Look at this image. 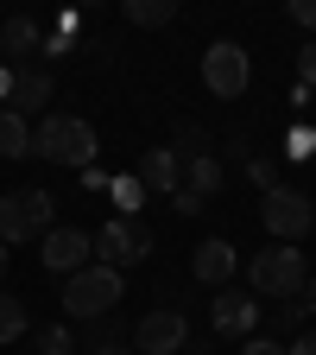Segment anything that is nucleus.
Masks as SVG:
<instances>
[{"instance_id":"nucleus-1","label":"nucleus","mask_w":316,"mask_h":355,"mask_svg":"<svg viewBox=\"0 0 316 355\" xmlns=\"http://www.w3.org/2000/svg\"><path fill=\"white\" fill-rule=\"evenodd\" d=\"M32 153L51 159V165H70V171H89L102 146H95V127H89L82 114H44L32 127Z\"/></svg>"},{"instance_id":"nucleus-2","label":"nucleus","mask_w":316,"mask_h":355,"mask_svg":"<svg viewBox=\"0 0 316 355\" xmlns=\"http://www.w3.org/2000/svg\"><path fill=\"white\" fill-rule=\"evenodd\" d=\"M120 292H127V279L114 273V266L89 260L82 273L64 279V311H70V318H108V311L120 304Z\"/></svg>"},{"instance_id":"nucleus-3","label":"nucleus","mask_w":316,"mask_h":355,"mask_svg":"<svg viewBox=\"0 0 316 355\" xmlns=\"http://www.w3.org/2000/svg\"><path fill=\"white\" fill-rule=\"evenodd\" d=\"M51 203H57L51 191H7L0 197V248L51 235Z\"/></svg>"},{"instance_id":"nucleus-4","label":"nucleus","mask_w":316,"mask_h":355,"mask_svg":"<svg viewBox=\"0 0 316 355\" xmlns=\"http://www.w3.org/2000/svg\"><path fill=\"white\" fill-rule=\"evenodd\" d=\"M304 286H310V273H304L297 248L272 241L266 254H253V292H266V298H304Z\"/></svg>"},{"instance_id":"nucleus-5","label":"nucleus","mask_w":316,"mask_h":355,"mask_svg":"<svg viewBox=\"0 0 316 355\" xmlns=\"http://www.w3.org/2000/svg\"><path fill=\"white\" fill-rule=\"evenodd\" d=\"M259 222H266V235H272V241L297 248V241L310 235V222H316V209H310V197H304V191L279 184V191H266V203H259Z\"/></svg>"},{"instance_id":"nucleus-6","label":"nucleus","mask_w":316,"mask_h":355,"mask_svg":"<svg viewBox=\"0 0 316 355\" xmlns=\"http://www.w3.org/2000/svg\"><path fill=\"white\" fill-rule=\"evenodd\" d=\"M247 83H253L247 51H241L234 38H215L209 51H203V89H209V96H221V102H234V96H247Z\"/></svg>"},{"instance_id":"nucleus-7","label":"nucleus","mask_w":316,"mask_h":355,"mask_svg":"<svg viewBox=\"0 0 316 355\" xmlns=\"http://www.w3.org/2000/svg\"><path fill=\"white\" fill-rule=\"evenodd\" d=\"M89 241H95L102 266H114V273H120V266H133V260H146V254H152V235L140 229V222H127V216H108V222H102V235H89Z\"/></svg>"},{"instance_id":"nucleus-8","label":"nucleus","mask_w":316,"mask_h":355,"mask_svg":"<svg viewBox=\"0 0 316 355\" xmlns=\"http://www.w3.org/2000/svg\"><path fill=\"white\" fill-rule=\"evenodd\" d=\"M190 343V318H184V311H146V318H140V330H133V355H177V349H184Z\"/></svg>"},{"instance_id":"nucleus-9","label":"nucleus","mask_w":316,"mask_h":355,"mask_svg":"<svg viewBox=\"0 0 316 355\" xmlns=\"http://www.w3.org/2000/svg\"><path fill=\"white\" fill-rule=\"evenodd\" d=\"M89 254H95V241H89L82 229H51V235H44V273L70 279V273L89 266Z\"/></svg>"},{"instance_id":"nucleus-10","label":"nucleus","mask_w":316,"mask_h":355,"mask_svg":"<svg viewBox=\"0 0 316 355\" xmlns=\"http://www.w3.org/2000/svg\"><path fill=\"white\" fill-rule=\"evenodd\" d=\"M209 318H215V330L221 336H253V324H259V304H253V292H221L215 298V311H209Z\"/></svg>"},{"instance_id":"nucleus-11","label":"nucleus","mask_w":316,"mask_h":355,"mask_svg":"<svg viewBox=\"0 0 316 355\" xmlns=\"http://www.w3.org/2000/svg\"><path fill=\"white\" fill-rule=\"evenodd\" d=\"M190 266H196V279H203V286H221V292H228V279L241 273V254L215 235V241H203V248H196V260H190Z\"/></svg>"},{"instance_id":"nucleus-12","label":"nucleus","mask_w":316,"mask_h":355,"mask_svg":"<svg viewBox=\"0 0 316 355\" xmlns=\"http://www.w3.org/2000/svg\"><path fill=\"white\" fill-rule=\"evenodd\" d=\"M133 178L146 184V197H152V191H165V197H171L177 184H184V159H177L171 146H152V153L140 159V171H133Z\"/></svg>"},{"instance_id":"nucleus-13","label":"nucleus","mask_w":316,"mask_h":355,"mask_svg":"<svg viewBox=\"0 0 316 355\" xmlns=\"http://www.w3.org/2000/svg\"><path fill=\"white\" fill-rule=\"evenodd\" d=\"M7 108H13L19 121H26V114H44V108H51V76H44V70H13Z\"/></svg>"},{"instance_id":"nucleus-14","label":"nucleus","mask_w":316,"mask_h":355,"mask_svg":"<svg viewBox=\"0 0 316 355\" xmlns=\"http://www.w3.org/2000/svg\"><path fill=\"white\" fill-rule=\"evenodd\" d=\"M177 191L215 197V191H221V165H215V153H190V159H184V184H177Z\"/></svg>"},{"instance_id":"nucleus-15","label":"nucleus","mask_w":316,"mask_h":355,"mask_svg":"<svg viewBox=\"0 0 316 355\" xmlns=\"http://www.w3.org/2000/svg\"><path fill=\"white\" fill-rule=\"evenodd\" d=\"M38 44H44V32H38V19H26V13H13L7 26H0V51H7V58H32Z\"/></svg>"},{"instance_id":"nucleus-16","label":"nucleus","mask_w":316,"mask_h":355,"mask_svg":"<svg viewBox=\"0 0 316 355\" xmlns=\"http://www.w3.org/2000/svg\"><path fill=\"white\" fill-rule=\"evenodd\" d=\"M26 153H32V127L13 108H0V159H26Z\"/></svg>"},{"instance_id":"nucleus-17","label":"nucleus","mask_w":316,"mask_h":355,"mask_svg":"<svg viewBox=\"0 0 316 355\" xmlns=\"http://www.w3.org/2000/svg\"><path fill=\"white\" fill-rule=\"evenodd\" d=\"M108 197H114V209L127 216V222H140V209H146V184H140V178H114V184H108Z\"/></svg>"},{"instance_id":"nucleus-18","label":"nucleus","mask_w":316,"mask_h":355,"mask_svg":"<svg viewBox=\"0 0 316 355\" xmlns=\"http://www.w3.org/2000/svg\"><path fill=\"white\" fill-rule=\"evenodd\" d=\"M26 324H32V318H26V304H19L13 292H0V343H19Z\"/></svg>"},{"instance_id":"nucleus-19","label":"nucleus","mask_w":316,"mask_h":355,"mask_svg":"<svg viewBox=\"0 0 316 355\" xmlns=\"http://www.w3.org/2000/svg\"><path fill=\"white\" fill-rule=\"evenodd\" d=\"M127 19L133 26H171L177 7H171V0H127Z\"/></svg>"},{"instance_id":"nucleus-20","label":"nucleus","mask_w":316,"mask_h":355,"mask_svg":"<svg viewBox=\"0 0 316 355\" xmlns=\"http://www.w3.org/2000/svg\"><path fill=\"white\" fill-rule=\"evenodd\" d=\"M38 355H76V336H70L64 324H44V330H38Z\"/></svg>"},{"instance_id":"nucleus-21","label":"nucleus","mask_w":316,"mask_h":355,"mask_svg":"<svg viewBox=\"0 0 316 355\" xmlns=\"http://www.w3.org/2000/svg\"><path fill=\"white\" fill-rule=\"evenodd\" d=\"M247 178H253L259 191H279V165L272 159H247Z\"/></svg>"},{"instance_id":"nucleus-22","label":"nucleus","mask_w":316,"mask_h":355,"mask_svg":"<svg viewBox=\"0 0 316 355\" xmlns=\"http://www.w3.org/2000/svg\"><path fill=\"white\" fill-rule=\"evenodd\" d=\"M297 83H304V89H316V38L304 44V58H297Z\"/></svg>"},{"instance_id":"nucleus-23","label":"nucleus","mask_w":316,"mask_h":355,"mask_svg":"<svg viewBox=\"0 0 316 355\" xmlns=\"http://www.w3.org/2000/svg\"><path fill=\"white\" fill-rule=\"evenodd\" d=\"M285 153H291V159H310V153H316V133H310V127H297V133H291V146H285Z\"/></svg>"},{"instance_id":"nucleus-24","label":"nucleus","mask_w":316,"mask_h":355,"mask_svg":"<svg viewBox=\"0 0 316 355\" xmlns=\"http://www.w3.org/2000/svg\"><path fill=\"white\" fill-rule=\"evenodd\" d=\"M291 19H297L304 32H316V0H291Z\"/></svg>"},{"instance_id":"nucleus-25","label":"nucleus","mask_w":316,"mask_h":355,"mask_svg":"<svg viewBox=\"0 0 316 355\" xmlns=\"http://www.w3.org/2000/svg\"><path fill=\"white\" fill-rule=\"evenodd\" d=\"M241 355H285V343H272V336H247Z\"/></svg>"},{"instance_id":"nucleus-26","label":"nucleus","mask_w":316,"mask_h":355,"mask_svg":"<svg viewBox=\"0 0 316 355\" xmlns=\"http://www.w3.org/2000/svg\"><path fill=\"white\" fill-rule=\"evenodd\" d=\"M171 209H177V216H196V209H203V197H190V191H171Z\"/></svg>"},{"instance_id":"nucleus-27","label":"nucleus","mask_w":316,"mask_h":355,"mask_svg":"<svg viewBox=\"0 0 316 355\" xmlns=\"http://www.w3.org/2000/svg\"><path fill=\"white\" fill-rule=\"evenodd\" d=\"M285 355H316V330H310V336H297V343H291Z\"/></svg>"},{"instance_id":"nucleus-28","label":"nucleus","mask_w":316,"mask_h":355,"mask_svg":"<svg viewBox=\"0 0 316 355\" xmlns=\"http://www.w3.org/2000/svg\"><path fill=\"white\" fill-rule=\"evenodd\" d=\"M89 355H133V349H127V343H95Z\"/></svg>"},{"instance_id":"nucleus-29","label":"nucleus","mask_w":316,"mask_h":355,"mask_svg":"<svg viewBox=\"0 0 316 355\" xmlns=\"http://www.w3.org/2000/svg\"><path fill=\"white\" fill-rule=\"evenodd\" d=\"M304 311L316 318V273H310V286H304Z\"/></svg>"},{"instance_id":"nucleus-30","label":"nucleus","mask_w":316,"mask_h":355,"mask_svg":"<svg viewBox=\"0 0 316 355\" xmlns=\"http://www.w3.org/2000/svg\"><path fill=\"white\" fill-rule=\"evenodd\" d=\"M7 96H13V70L0 64V102H7Z\"/></svg>"},{"instance_id":"nucleus-31","label":"nucleus","mask_w":316,"mask_h":355,"mask_svg":"<svg viewBox=\"0 0 316 355\" xmlns=\"http://www.w3.org/2000/svg\"><path fill=\"white\" fill-rule=\"evenodd\" d=\"M7 266H13V254H7V248H0V279H7Z\"/></svg>"}]
</instances>
